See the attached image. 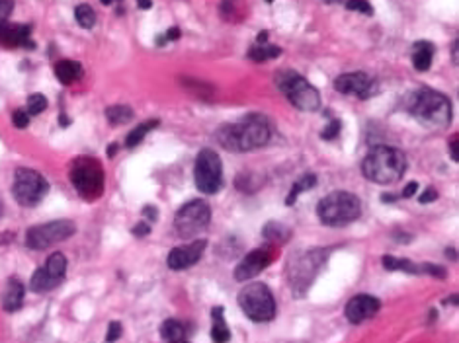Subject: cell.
<instances>
[{
    "instance_id": "1",
    "label": "cell",
    "mask_w": 459,
    "mask_h": 343,
    "mask_svg": "<svg viewBox=\"0 0 459 343\" xmlns=\"http://www.w3.org/2000/svg\"><path fill=\"white\" fill-rule=\"evenodd\" d=\"M219 145L233 152H246L268 145L272 137L270 121L264 115H246L238 123H229L217 129Z\"/></svg>"
},
{
    "instance_id": "2",
    "label": "cell",
    "mask_w": 459,
    "mask_h": 343,
    "mask_svg": "<svg viewBox=\"0 0 459 343\" xmlns=\"http://www.w3.org/2000/svg\"><path fill=\"white\" fill-rule=\"evenodd\" d=\"M407 170V156L399 148L376 147L371 148L361 162V174L373 183L389 186L402 178Z\"/></svg>"
},
{
    "instance_id": "3",
    "label": "cell",
    "mask_w": 459,
    "mask_h": 343,
    "mask_svg": "<svg viewBox=\"0 0 459 343\" xmlns=\"http://www.w3.org/2000/svg\"><path fill=\"white\" fill-rule=\"evenodd\" d=\"M410 115L428 129H443L451 123V102L430 88L412 92L409 100Z\"/></svg>"
},
{
    "instance_id": "4",
    "label": "cell",
    "mask_w": 459,
    "mask_h": 343,
    "mask_svg": "<svg viewBox=\"0 0 459 343\" xmlns=\"http://www.w3.org/2000/svg\"><path fill=\"white\" fill-rule=\"evenodd\" d=\"M317 215L327 227H346L358 221L361 215V201L350 191H332L320 199Z\"/></svg>"
},
{
    "instance_id": "5",
    "label": "cell",
    "mask_w": 459,
    "mask_h": 343,
    "mask_svg": "<svg viewBox=\"0 0 459 343\" xmlns=\"http://www.w3.org/2000/svg\"><path fill=\"white\" fill-rule=\"evenodd\" d=\"M276 86L297 109L301 112H317L320 107V94L305 76L296 71H279L276 73Z\"/></svg>"
},
{
    "instance_id": "6",
    "label": "cell",
    "mask_w": 459,
    "mask_h": 343,
    "mask_svg": "<svg viewBox=\"0 0 459 343\" xmlns=\"http://www.w3.org/2000/svg\"><path fill=\"white\" fill-rule=\"evenodd\" d=\"M238 306L243 308L246 318L264 324L276 316V299L270 287L264 283H248L238 293Z\"/></svg>"
},
{
    "instance_id": "7",
    "label": "cell",
    "mask_w": 459,
    "mask_h": 343,
    "mask_svg": "<svg viewBox=\"0 0 459 343\" xmlns=\"http://www.w3.org/2000/svg\"><path fill=\"white\" fill-rule=\"evenodd\" d=\"M327 258L328 252H325V250H309L287 265L289 283H291V289H294L297 299H301L307 293V289L311 287L315 277L323 270V265L327 263Z\"/></svg>"
},
{
    "instance_id": "8",
    "label": "cell",
    "mask_w": 459,
    "mask_h": 343,
    "mask_svg": "<svg viewBox=\"0 0 459 343\" xmlns=\"http://www.w3.org/2000/svg\"><path fill=\"white\" fill-rule=\"evenodd\" d=\"M194 178H196L197 189L207 195H215L223 188V162L215 150L204 148L197 155Z\"/></svg>"
},
{
    "instance_id": "9",
    "label": "cell",
    "mask_w": 459,
    "mask_h": 343,
    "mask_svg": "<svg viewBox=\"0 0 459 343\" xmlns=\"http://www.w3.org/2000/svg\"><path fill=\"white\" fill-rule=\"evenodd\" d=\"M209 221H211L209 205L202 201V199H194V201L182 205L180 211L176 212L174 229H176L180 238H192L194 234L204 232Z\"/></svg>"
},
{
    "instance_id": "10",
    "label": "cell",
    "mask_w": 459,
    "mask_h": 343,
    "mask_svg": "<svg viewBox=\"0 0 459 343\" xmlns=\"http://www.w3.org/2000/svg\"><path fill=\"white\" fill-rule=\"evenodd\" d=\"M47 191H50V183L41 174L30 170V168H18L12 193L22 207H35L43 197L47 195Z\"/></svg>"
},
{
    "instance_id": "11",
    "label": "cell",
    "mask_w": 459,
    "mask_h": 343,
    "mask_svg": "<svg viewBox=\"0 0 459 343\" xmlns=\"http://www.w3.org/2000/svg\"><path fill=\"white\" fill-rule=\"evenodd\" d=\"M71 181L82 197H98L104 189L102 166L92 158H79L71 168Z\"/></svg>"
},
{
    "instance_id": "12",
    "label": "cell",
    "mask_w": 459,
    "mask_h": 343,
    "mask_svg": "<svg viewBox=\"0 0 459 343\" xmlns=\"http://www.w3.org/2000/svg\"><path fill=\"white\" fill-rule=\"evenodd\" d=\"M74 232H76V224L73 221L61 219V221L45 222V224H40V227H33V229L28 230L25 246L32 248V250H45V248H51V246L71 238Z\"/></svg>"
},
{
    "instance_id": "13",
    "label": "cell",
    "mask_w": 459,
    "mask_h": 343,
    "mask_svg": "<svg viewBox=\"0 0 459 343\" xmlns=\"http://www.w3.org/2000/svg\"><path fill=\"white\" fill-rule=\"evenodd\" d=\"M335 88L340 94H354L358 98H369L378 92V82L373 76H369L368 73H348L340 74L335 80Z\"/></svg>"
},
{
    "instance_id": "14",
    "label": "cell",
    "mask_w": 459,
    "mask_h": 343,
    "mask_svg": "<svg viewBox=\"0 0 459 343\" xmlns=\"http://www.w3.org/2000/svg\"><path fill=\"white\" fill-rule=\"evenodd\" d=\"M272 262V253L268 248H258L252 250L250 253H246L245 258L238 262V265L233 271V277L237 281H248L255 279L256 275H260Z\"/></svg>"
},
{
    "instance_id": "15",
    "label": "cell",
    "mask_w": 459,
    "mask_h": 343,
    "mask_svg": "<svg viewBox=\"0 0 459 343\" xmlns=\"http://www.w3.org/2000/svg\"><path fill=\"white\" fill-rule=\"evenodd\" d=\"M205 248H207V242L205 240H194L186 246H178L174 248L173 252L168 253V267L174 271H182L188 270L192 265H196L202 255H204Z\"/></svg>"
},
{
    "instance_id": "16",
    "label": "cell",
    "mask_w": 459,
    "mask_h": 343,
    "mask_svg": "<svg viewBox=\"0 0 459 343\" xmlns=\"http://www.w3.org/2000/svg\"><path fill=\"white\" fill-rule=\"evenodd\" d=\"M379 308H381V303L373 294H356L346 304L344 314L350 324H361L366 320L373 318Z\"/></svg>"
},
{
    "instance_id": "17",
    "label": "cell",
    "mask_w": 459,
    "mask_h": 343,
    "mask_svg": "<svg viewBox=\"0 0 459 343\" xmlns=\"http://www.w3.org/2000/svg\"><path fill=\"white\" fill-rule=\"evenodd\" d=\"M30 35H32L30 24H4L0 28V43L8 49H16V47L33 49L35 43L30 40Z\"/></svg>"
},
{
    "instance_id": "18",
    "label": "cell",
    "mask_w": 459,
    "mask_h": 343,
    "mask_svg": "<svg viewBox=\"0 0 459 343\" xmlns=\"http://www.w3.org/2000/svg\"><path fill=\"white\" fill-rule=\"evenodd\" d=\"M24 285L18 279H10L6 289L2 291V306L6 312H16L24 303Z\"/></svg>"
},
{
    "instance_id": "19",
    "label": "cell",
    "mask_w": 459,
    "mask_h": 343,
    "mask_svg": "<svg viewBox=\"0 0 459 343\" xmlns=\"http://www.w3.org/2000/svg\"><path fill=\"white\" fill-rule=\"evenodd\" d=\"M432 59H434V45L430 41H417L412 45V65L419 73H426L432 66Z\"/></svg>"
},
{
    "instance_id": "20",
    "label": "cell",
    "mask_w": 459,
    "mask_h": 343,
    "mask_svg": "<svg viewBox=\"0 0 459 343\" xmlns=\"http://www.w3.org/2000/svg\"><path fill=\"white\" fill-rule=\"evenodd\" d=\"M225 308L221 306H215L211 311V318H214V327H211V339L214 343H227L231 339V330L227 326V320H225Z\"/></svg>"
},
{
    "instance_id": "21",
    "label": "cell",
    "mask_w": 459,
    "mask_h": 343,
    "mask_svg": "<svg viewBox=\"0 0 459 343\" xmlns=\"http://www.w3.org/2000/svg\"><path fill=\"white\" fill-rule=\"evenodd\" d=\"M55 76L59 78V82L63 84H73L74 80H79L82 76V66L76 61H59L55 65Z\"/></svg>"
},
{
    "instance_id": "22",
    "label": "cell",
    "mask_w": 459,
    "mask_h": 343,
    "mask_svg": "<svg viewBox=\"0 0 459 343\" xmlns=\"http://www.w3.org/2000/svg\"><path fill=\"white\" fill-rule=\"evenodd\" d=\"M383 267L387 271H405V273H414L420 275L422 273V263H414L410 260H402V258H393V255H383Z\"/></svg>"
},
{
    "instance_id": "23",
    "label": "cell",
    "mask_w": 459,
    "mask_h": 343,
    "mask_svg": "<svg viewBox=\"0 0 459 343\" xmlns=\"http://www.w3.org/2000/svg\"><path fill=\"white\" fill-rule=\"evenodd\" d=\"M59 285H61V281L51 277L43 267L35 271L32 275V281H30V289H32L33 293H47V291H51V289H55Z\"/></svg>"
},
{
    "instance_id": "24",
    "label": "cell",
    "mask_w": 459,
    "mask_h": 343,
    "mask_svg": "<svg viewBox=\"0 0 459 343\" xmlns=\"http://www.w3.org/2000/svg\"><path fill=\"white\" fill-rule=\"evenodd\" d=\"M43 270L47 271L51 277H55L57 281H63L66 273V258L61 252L51 253L45 265H43Z\"/></svg>"
},
{
    "instance_id": "25",
    "label": "cell",
    "mask_w": 459,
    "mask_h": 343,
    "mask_svg": "<svg viewBox=\"0 0 459 343\" xmlns=\"http://www.w3.org/2000/svg\"><path fill=\"white\" fill-rule=\"evenodd\" d=\"M315 186H317V176H315V174H307V176H303L301 180H297L296 183H294L291 191H289V195L286 197L287 207H291V205L297 201V197L301 195V193H305V191L313 189Z\"/></svg>"
},
{
    "instance_id": "26",
    "label": "cell",
    "mask_w": 459,
    "mask_h": 343,
    "mask_svg": "<svg viewBox=\"0 0 459 343\" xmlns=\"http://www.w3.org/2000/svg\"><path fill=\"white\" fill-rule=\"evenodd\" d=\"M161 335L166 342H182L186 337V327L178 320H164L161 326Z\"/></svg>"
},
{
    "instance_id": "27",
    "label": "cell",
    "mask_w": 459,
    "mask_h": 343,
    "mask_svg": "<svg viewBox=\"0 0 459 343\" xmlns=\"http://www.w3.org/2000/svg\"><path fill=\"white\" fill-rule=\"evenodd\" d=\"M156 127H158V121H156V119H151V121L137 125V127H135L133 131H129V135L125 137V147H137L141 140H145V137H147L149 133L153 131V129H156Z\"/></svg>"
},
{
    "instance_id": "28",
    "label": "cell",
    "mask_w": 459,
    "mask_h": 343,
    "mask_svg": "<svg viewBox=\"0 0 459 343\" xmlns=\"http://www.w3.org/2000/svg\"><path fill=\"white\" fill-rule=\"evenodd\" d=\"M281 55V49L278 45H270V43H264V45H255L248 51V59H252L255 63H264L268 59H276Z\"/></svg>"
},
{
    "instance_id": "29",
    "label": "cell",
    "mask_w": 459,
    "mask_h": 343,
    "mask_svg": "<svg viewBox=\"0 0 459 343\" xmlns=\"http://www.w3.org/2000/svg\"><path fill=\"white\" fill-rule=\"evenodd\" d=\"M106 117L112 125H123L133 119V109L129 106H110L106 109Z\"/></svg>"
},
{
    "instance_id": "30",
    "label": "cell",
    "mask_w": 459,
    "mask_h": 343,
    "mask_svg": "<svg viewBox=\"0 0 459 343\" xmlns=\"http://www.w3.org/2000/svg\"><path fill=\"white\" fill-rule=\"evenodd\" d=\"M74 18H76V24L84 30H92L96 24V12L92 10L91 4H79L74 10Z\"/></svg>"
},
{
    "instance_id": "31",
    "label": "cell",
    "mask_w": 459,
    "mask_h": 343,
    "mask_svg": "<svg viewBox=\"0 0 459 343\" xmlns=\"http://www.w3.org/2000/svg\"><path fill=\"white\" fill-rule=\"evenodd\" d=\"M264 238L272 240V242H286V240H289V229H286L279 222H268L264 227Z\"/></svg>"
},
{
    "instance_id": "32",
    "label": "cell",
    "mask_w": 459,
    "mask_h": 343,
    "mask_svg": "<svg viewBox=\"0 0 459 343\" xmlns=\"http://www.w3.org/2000/svg\"><path fill=\"white\" fill-rule=\"evenodd\" d=\"M47 109V98L43 96V94H32L30 98H28V104H25V112L32 115H40L43 114Z\"/></svg>"
},
{
    "instance_id": "33",
    "label": "cell",
    "mask_w": 459,
    "mask_h": 343,
    "mask_svg": "<svg viewBox=\"0 0 459 343\" xmlns=\"http://www.w3.org/2000/svg\"><path fill=\"white\" fill-rule=\"evenodd\" d=\"M346 8L352 10V12L366 14V16L373 14V8H371V4H369L368 0H346Z\"/></svg>"
},
{
    "instance_id": "34",
    "label": "cell",
    "mask_w": 459,
    "mask_h": 343,
    "mask_svg": "<svg viewBox=\"0 0 459 343\" xmlns=\"http://www.w3.org/2000/svg\"><path fill=\"white\" fill-rule=\"evenodd\" d=\"M12 123H14V127H18V129H25L30 125V114L25 109H16L12 114Z\"/></svg>"
},
{
    "instance_id": "35",
    "label": "cell",
    "mask_w": 459,
    "mask_h": 343,
    "mask_svg": "<svg viewBox=\"0 0 459 343\" xmlns=\"http://www.w3.org/2000/svg\"><path fill=\"white\" fill-rule=\"evenodd\" d=\"M12 10H14V0H0V28L6 24Z\"/></svg>"
},
{
    "instance_id": "36",
    "label": "cell",
    "mask_w": 459,
    "mask_h": 343,
    "mask_svg": "<svg viewBox=\"0 0 459 343\" xmlns=\"http://www.w3.org/2000/svg\"><path fill=\"white\" fill-rule=\"evenodd\" d=\"M340 127H342V123L338 121V119H335V121H330L327 125V129L320 133V137L325 140H332L335 137H337L338 133H340Z\"/></svg>"
},
{
    "instance_id": "37",
    "label": "cell",
    "mask_w": 459,
    "mask_h": 343,
    "mask_svg": "<svg viewBox=\"0 0 459 343\" xmlns=\"http://www.w3.org/2000/svg\"><path fill=\"white\" fill-rule=\"evenodd\" d=\"M123 334V327L120 322H112L110 326H108V334H106V342L108 343H115Z\"/></svg>"
},
{
    "instance_id": "38",
    "label": "cell",
    "mask_w": 459,
    "mask_h": 343,
    "mask_svg": "<svg viewBox=\"0 0 459 343\" xmlns=\"http://www.w3.org/2000/svg\"><path fill=\"white\" fill-rule=\"evenodd\" d=\"M178 37H180V30H178V28H170V30L166 32V35H163V37L158 35V37H156V45L163 47V45H166L168 41H176Z\"/></svg>"
},
{
    "instance_id": "39",
    "label": "cell",
    "mask_w": 459,
    "mask_h": 343,
    "mask_svg": "<svg viewBox=\"0 0 459 343\" xmlns=\"http://www.w3.org/2000/svg\"><path fill=\"white\" fill-rule=\"evenodd\" d=\"M436 199H438V191H436L434 188H426V191L419 197V201L422 205L432 203V201H436Z\"/></svg>"
},
{
    "instance_id": "40",
    "label": "cell",
    "mask_w": 459,
    "mask_h": 343,
    "mask_svg": "<svg viewBox=\"0 0 459 343\" xmlns=\"http://www.w3.org/2000/svg\"><path fill=\"white\" fill-rule=\"evenodd\" d=\"M149 232H151V227H149V224L145 221L139 222V224H135V227H133V234H135L137 238L147 236Z\"/></svg>"
},
{
    "instance_id": "41",
    "label": "cell",
    "mask_w": 459,
    "mask_h": 343,
    "mask_svg": "<svg viewBox=\"0 0 459 343\" xmlns=\"http://www.w3.org/2000/svg\"><path fill=\"white\" fill-rule=\"evenodd\" d=\"M450 155H451V160H455V162H458L459 160V139L458 137H453V139L450 140Z\"/></svg>"
},
{
    "instance_id": "42",
    "label": "cell",
    "mask_w": 459,
    "mask_h": 343,
    "mask_svg": "<svg viewBox=\"0 0 459 343\" xmlns=\"http://www.w3.org/2000/svg\"><path fill=\"white\" fill-rule=\"evenodd\" d=\"M417 191H419V183H417V181H410L409 186L402 189V197H405V199H409V197L417 195Z\"/></svg>"
},
{
    "instance_id": "43",
    "label": "cell",
    "mask_w": 459,
    "mask_h": 343,
    "mask_svg": "<svg viewBox=\"0 0 459 343\" xmlns=\"http://www.w3.org/2000/svg\"><path fill=\"white\" fill-rule=\"evenodd\" d=\"M143 215L147 217L149 221H155V219H156V209H155V207H145V209H143Z\"/></svg>"
},
{
    "instance_id": "44",
    "label": "cell",
    "mask_w": 459,
    "mask_h": 343,
    "mask_svg": "<svg viewBox=\"0 0 459 343\" xmlns=\"http://www.w3.org/2000/svg\"><path fill=\"white\" fill-rule=\"evenodd\" d=\"M137 6H139L141 10H149L153 6V0H137Z\"/></svg>"
},
{
    "instance_id": "45",
    "label": "cell",
    "mask_w": 459,
    "mask_h": 343,
    "mask_svg": "<svg viewBox=\"0 0 459 343\" xmlns=\"http://www.w3.org/2000/svg\"><path fill=\"white\" fill-rule=\"evenodd\" d=\"M266 41H268V32H262L258 35V45H264Z\"/></svg>"
},
{
    "instance_id": "46",
    "label": "cell",
    "mask_w": 459,
    "mask_h": 343,
    "mask_svg": "<svg viewBox=\"0 0 459 343\" xmlns=\"http://www.w3.org/2000/svg\"><path fill=\"white\" fill-rule=\"evenodd\" d=\"M115 152H117V145H110V147H108V156H110V158H114Z\"/></svg>"
},
{
    "instance_id": "47",
    "label": "cell",
    "mask_w": 459,
    "mask_h": 343,
    "mask_svg": "<svg viewBox=\"0 0 459 343\" xmlns=\"http://www.w3.org/2000/svg\"><path fill=\"white\" fill-rule=\"evenodd\" d=\"M59 121H61V127H69L71 119H69V117H65V115H61V117H59Z\"/></svg>"
},
{
    "instance_id": "48",
    "label": "cell",
    "mask_w": 459,
    "mask_h": 343,
    "mask_svg": "<svg viewBox=\"0 0 459 343\" xmlns=\"http://www.w3.org/2000/svg\"><path fill=\"white\" fill-rule=\"evenodd\" d=\"M383 201H397V195H389V193H385V195H383Z\"/></svg>"
},
{
    "instance_id": "49",
    "label": "cell",
    "mask_w": 459,
    "mask_h": 343,
    "mask_svg": "<svg viewBox=\"0 0 459 343\" xmlns=\"http://www.w3.org/2000/svg\"><path fill=\"white\" fill-rule=\"evenodd\" d=\"M102 4H106L108 6V4H112V0H102Z\"/></svg>"
},
{
    "instance_id": "50",
    "label": "cell",
    "mask_w": 459,
    "mask_h": 343,
    "mask_svg": "<svg viewBox=\"0 0 459 343\" xmlns=\"http://www.w3.org/2000/svg\"><path fill=\"white\" fill-rule=\"evenodd\" d=\"M168 343H186V342H184V339H182V342H168Z\"/></svg>"
},
{
    "instance_id": "51",
    "label": "cell",
    "mask_w": 459,
    "mask_h": 343,
    "mask_svg": "<svg viewBox=\"0 0 459 343\" xmlns=\"http://www.w3.org/2000/svg\"><path fill=\"white\" fill-rule=\"evenodd\" d=\"M325 2H337V0H325Z\"/></svg>"
},
{
    "instance_id": "52",
    "label": "cell",
    "mask_w": 459,
    "mask_h": 343,
    "mask_svg": "<svg viewBox=\"0 0 459 343\" xmlns=\"http://www.w3.org/2000/svg\"><path fill=\"white\" fill-rule=\"evenodd\" d=\"M0 215H2V203H0Z\"/></svg>"
},
{
    "instance_id": "53",
    "label": "cell",
    "mask_w": 459,
    "mask_h": 343,
    "mask_svg": "<svg viewBox=\"0 0 459 343\" xmlns=\"http://www.w3.org/2000/svg\"><path fill=\"white\" fill-rule=\"evenodd\" d=\"M266 2H274V0H266Z\"/></svg>"
}]
</instances>
